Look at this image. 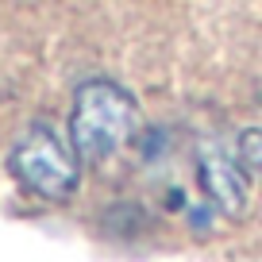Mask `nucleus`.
<instances>
[{"mask_svg": "<svg viewBox=\"0 0 262 262\" xmlns=\"http://www.w3.org/2000/svg\"><path fill=\"white\" fill-rule=\"evenodd\" d=\"M139 131V100L131 97L123 85L108 77L77 85L74 108H70V147L77 162L100 166L112 155H120Z\"/></svg>", "mask_w": 262, "mask_h": 262, "instance_id": "obj_1", "label": "nucleus"}, {"mask_svg": "<svg viewBox=\"0 0 262 262\" xmlns=\"http://www.w3.org/2000/svg\"><path fill=\"white\" fill-rule=\"evenodd\" d=\"M8 173L42 201H70L81 181V162L74 147L58 135L50 123L35 120L31 127L12 143L8 150Z\"/></svg>", "mask_w": 262, "mask_h": 262, "instance_id": "obj_2", "label": "nucleus"}, {"mask_svg": "<svg viewBox=\"0 0 262 262\" xmlns=\"http://www.w3.org/2000/svg\"><path fill=\"white\" fill-rule=\"evenodd\" d=\"M196 178H201L205 196L224 216L247 212L251 178H247L243 162H239V155L231 147H224L220 139H201V147H196Z\"/></svg>", "mask_w": 262, "mask_h": 262, "instance_id": "obj_3", "label": "nucleus"}, {"mask_svg": "<svg viewBox=\"0 0 262 262\" xmlns=\"http://www.w3.org/2000/svg\"><path fill=\"white\" fill-rule=\"evenodd\" d=\"M235 155H239V162H243L247 178L262 181V127H247L243 135H239Z\"/></svg>", "mask_w": 262, "mask_h": 262, "instance_id": "obj_4", "label": "nucleus"}]
</instances>
